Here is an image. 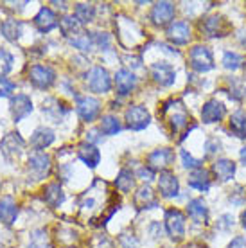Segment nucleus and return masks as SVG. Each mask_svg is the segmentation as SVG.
Wrapping results in <instances>:
<instances>
[{
    "label": "nucleus",
    "instance_id": "1",
    "mask_svg": "<svg viewBox=\"0 0 246 248\" xmlns=\"http://www.w3.org/2000/svg\"><path fill=\"white\" fill-rule=\"evenodd\" d=\"M158 113L162 115V119L166 121V124L169 126V131H171V135H178L180 131L187 128V124L191 121V115L187 112V108L182 101H176V99H171L164 103L162 108L158 110Z\"/></svg>",
    "mask_w": 246,
    "mask_h": 248
},
{
    "label": "nucleus",
    "instance_id": "2",
    "mask_svg": "<svg viewBox=\"0 0 246 248\" xmlns=\"http://www.w3.org/2000/svg\"><path fill=\"white\" fill-rule=\"evenodd\" d=\"M189 65L194 72L198 74H205L214 68V56L212 50L207 45H194L189 50Z\"/></svg>",
    "mask_w": 246,
    "mask_h": 248
},
{
    "label": "nucleus",
    "instance_id": "3",
    "mask_svg": "<svg viewBox=\"0 0 246 248\" xmlns=\"http://www.w3.org/2000/svg\"><path fill=\"white\" fill-rule=\"evenodd\" d=\"M166 230L167 236L171 237L174 243L184 239L185 236V214L180 209H169L166 212Z\"/></svg>",
    "mask_w": 246,
    "mask_h": 248
},
{
    "label": "nucleus",
    "instance_id": "4",
    "mask_svg": "<svg viewBox=\"0 0 246 248\" xmlns=\"http://www.w3.org/2000/svg\"><path fill=\"white\" fill-rule=\"evenodd\" d=\"M86 85L93 93H106L110 92L111 79L108 70L103 67H92L86 72Z\"/></svg>",
    "mask_w": 246,
    "mask_h": 248
},
{
    "label": "nucleus",
    "instance_id": "5",
    "mask_svg": "<svg viewBox=\"0 0 246 248\" xmlns=\"http://www.w3.org/2000/svg\"><path fill=\"white\" fill-rule=\"evenodd\" d=\"M124 119H126L128 128L133 131L146 130L149 126V123H151V115H149L148 108L140 105L129 106L128 110H126V113H124Z\"/></svg>",
    "mask_w": 246,
    "mask_h": 248
},
{
    "label": "nucleus",
    "instance_id": "6",
    "mask_svg": "<svg viewBox=\"0 0 246 248\" xmlns=\"http://www.w3.org/2000/svg\"><path fill=\"white\" fill-rule=\"evenodd\" d=\"M200 29L205 36L209 38H223L227 36V32L230 31V24L223 18L221 15H210V16H205L200 24Z\"/></svg>",
    "mask_w": 246,
    "mask_h": 248
},
{
    "label": "nucleus",
    "instance_id": "7",
    "mask_svg": "<svg viewBox=\"0 0 246 248\" xmlns=\"http://www.w3.org/2000/svg\"><path fill=\"white\" fill-rule=\"evenodd\" d=\"M29 81L36 88H42V90L52 87L56 81L54 68L49 67V65H32L29 68Z\"/></svg>",
    "mask_w": 246,
    "mask_h": 248
},
{
    "label": "nucleus",
    "instance_id": "8",
    "mask_svg": "<svg viewBox=\"0 0 246 248\" xmlns=\"http://www.w3.org/2000/svg\"><path fill=\"white\" fill-rule=\"evenodd\" d=\"M24 139L20 137V133L16 131H11V133H7L4 139H2V142H0V151H2V155L6 156L7 160H15V158H18L22 155V151H24Z\"/></svg>",
    "mask_w": 246,
    "mask_h": 248
},
{
    "label": "nucleus",
    "instance_id": "9",
    "mask_svg": "<svg viewBox=\"0 0 246 248\" xmlns=\"http://www.w3.org/2000/svg\"><path fill=\"white\" fill-rule=\"evenodd\" d=\"M151 78L160 87H171L176 79V70L169 62H156L151 65Z\"/></svg>",
    "mask_w": 246,
    "mask_h": 248
},
{
    "label": "nucleus",
    "instance_id": "10",
    "mask_svg": "<svg viewBox=\"0 0 246 248\" xmlns=\"http://www.w3.org/2000/svg\"><path fill=\"white\" fill-rule=\"evenodd\" d=\"M76 110H77V115H79L85 123H92V121H95V117L99 115V112H101V103H99L95 97L83 95V97L77 99Z\"/></svg>",
    "mask_w": 246,
    "mask_h": 248
},
{
    "label": "nucleus",
    "instance_id": "11",
    "mask_svg": "<svg viewBox=\"0 0 246 248\" xmlns=\"http://www.w3.org/2000/svg\"><path fill=\"white\" fill-rule=\"evenodd\" d=\"M27 168H29V173L34 176V180H40L43 176H47L50 169V156L43 151H36L29 156L27 160Z\"/></svg>",
    "mask_w": 246,
    "mask_h": 248
},
{
    "label": "nucleus",
    "instance_id": "12",
    "mask_svg": "<svg viewBox=\"0 0 246 248\" xmlns=\"http://www.w3.org/2000/svg\"><path fill=\"white\" fill-rule=\"evenodd\" d=\"M174 13H176V7L174 4L171 2H156L151 9V15H149V18L153 22L154 25H171L172 24V18H174Z\"/></svg>",
    "mask_w": 246,
    "mask_h": 248
},
{
    "label": "nucleus",
    "instance_id": "13",
    "mask_svg": "<svg viewBox=\"0 0 246 248\" xmlns=\"http://www.w3.org/2000/svg\"><path fill=\"white\" fill-rule=\"evenodd\" d=\"M167 40L174 45H185L191 40V25L184 20H176L167 27Z\"/></svg>",
    "mask_w": 246,
    "mask_h": 248
},
{
    "label": "nucleus",
    "instance_id": "14",
    "mask_svg": "<svg viewBox=\"0 0 246 248\" xmlns=\"http://www.w3.org/2000/svg\"><path fill=\"white\" fill-rule=\"evenodd\" d=\"M158 192L164 198H174L180 192V182L172 171H160L158 176Z\"/></svg>",
    "mask_w": 246,
    "mask_h": 248
},
{
    "label": "nucleus",
    "instance_id": "15",
    "mask_svg": "<svg viewBox=\"0 0 246 248\" xmlns=\"http://www.w3.org/2000/svg\"><path fill=\"white\" fill-rule=\"evenodd\" d=\"M227 113V108L221 101L217 99H209L201 108V121L205 124H214V123H221L223 117Z\"/></svg>",
    "mask_w": 246,
    "mask_h": 248
},
{
    "label": "nucleus",
    "instance_id": "16",
    "mask_svg": "<svg viewBox=\"0 0 246 248\" xmlns=\"http://www.w3.org/2000/svg\"><path fill=\"white\" fill-rule=\"evenodd\" d=\"M11 112L15 123H20L22 119H25L32 112V101L29 95L25 93H16L15 97H11Z\"/></svg>",
    "mask_w": 246,
    "mask_h": 248
},
{
    "label": "nucleus",
    "instance_id": "17",
    "mask_svg": "<svg viewBox=\"0 0 246 248\" xmlns=\"http://www.w3.org/2000/svg\"><path fill=\"white\" fill-rule=\"evenodd\" d=\"M174 160V153H172L169 148H160V149H154L153 153L148 155V168L154 169H162L166 171V168H169Z\"/></svg>",
    "mask_w": 246,
    "mask_h": 248
},
{
    "label": "nucleus",
    "instance_id": "18",
    "mask_svg": "<svg viewBox=\"0 0 246 248\" xmlns=\"http://www.w3.org/2000/svg\"><path fill=\"white\" fill-rule=\"evenodd\" d=\"M187 216L191 217L194 223L198 225H207L209 221V209L201 198H194L187 203Z\"/></svg>",
    "mask_w": 246,
    "mask_h": 248
},
{
    "label": "nucleus",
    "instance_id": "19",
    "mask_svg": "<svg viewBox=\"0 0 246 248\" xmlns=\"http://www.w3.org/2000/svg\"><path fill=\"white\" fill-rule=\"evenodd\" d=\"M135 87H137L135 74L131 70H128V68H119L117 74H115V88H117L119 95H128Z\"/></svg>",
    "mask_w": 246,
    "mask_h": 248
},
{
    "label": "nucleus",
    "instance_id": "20",
    "mask_svg": "<svg viewBox=\"0 0 246 248\" xmlns=\"http://www.w3.org/2000/svg\"><path fill=\"white\" fill-rule=\"evenodd\" d=\"M133 203H135L138 211H144V209H154L158 205V200H156L151 187L142 186L137 189L135 196H133Z\"/></svg>",
    "mask_w": 246,
    "mask_h": 248
},
{
    "label": "nucleus",
    "instance_id": "21",
    "mask_svg": "<svg viewBox=\"0 0 246 248\" xmlns=\"http://www.w3.org/2000/svg\"><path fill=\"white\" fill-rule=\"evenodd\" d=\"M212 174L217 182H228L235 174V162L230 158H219L212 164Z\"/></svg>",
    "mask_w": 246,
    "mask_h": 248
},
{
    "label": "nucleus",
    "instance_id": "22",
    "mask_svg": "<svg viewBox=\"0 0 246 248\" xmlns=\"http://www.w3.org/2000/svg\"><path fill=\"white\" fill-rule=\"evenodd\" d=\"M77 156L79 160L85 164L86 168H97V164L101 162V151L97 149V146H93L92 142H83L77 149Z\"/></svg>",
    "mask_w": 246,
    "mask_h": 248
},
{
    "label": "nucleus",
    "instance_id": "23",
    "mask_svg": "<svg viewBox=\"0 0 246 248\" xmlns=\"http://www.w3.org/2000/svg\"><path fill=\"white\" fill-rule=\"evenodd\" d=\"M34 25L38 27L40 32H50L58 25V18H56L54 11L50 7H42L34 16Z\"/></svg>",
    "mask_w": 246,
    "mask_h": 248
},
{
    "label": "nucleus",
    "instance_id": "24",
    "mask_svg": "<svg viewBox=\"0 0 246 248\" xmlns=\"http://www.w3.org/2000/svg\"><path fill=\"white\" fill-rule=\"evenodd\" d=\"M54 142V131L50 128H45V126H40L32 131L31 135V146L36 151H43L45 148H49L50 144Z\"/></svg>",
    "mask_w": 246,
    "mask_h": 248
},
{
    "label": "nucleus",
    "instance_id": "25",
    "mask_svg": "<svg viewBox=\"0 0 246 248\" xmlns=\"http://www.w3.org/2000/svg\"><path fill=\"white\" fill-rule=\"evenodd\" d=\"M16 214H18V207L11 196H4L0 200V223L13 225L16 219Z\"/></svg>",
    "mask_w": 246,
    "mask_h": 248
},
{
    "label": "nucleus",
    "instance_id": "26",
    "mask_svg": "<svg viewBox=\"0 0 246 248\" xmlns=\"http://www.w3.org/2000/svg\"><path fill=\"white\" fill-rule=\"evenodd\" d=\"M42 112H43V115H47L50 121L60 123V121L63 119V115L67 113V108H65V106H63L58 99H54V97H49V99L43 101Z\"/></svg>",
    "mask_w": 246,
    "mask_h": 248
},
{
    "label": "nucleus",
    "instance_id": "27",
    "mask_svg": "<svg viewBox=\"0 0 246 248\" xmlns=\"http://www.w3.org/2000/svg\"><path fill=\"white\" fill-rule=\"evenodd\" d=\"M187 184H189L192 189H196V191H209V189H210V174H209V171H205L203 168L191 171L189 178H187Z\"/></svg>",
    "mask_w": 246,
    "mask_h": 248
},
{
    "label": "nucleus",
    "instance_id": "28",
    "mask_svg": "<svg viewBox=\"0 0 246 248\" xmlns=\"http://www.w3.org/2000/svg\"><path fill=\"white\" fill-rule=\"evenodd\" d=\"M228 128L239 139L246 137V110H235L228 119Z\"/></svg>",
    "mask_w": 246,
    "mask_h": 248
},
{
    "label": "nucleus",
    "instance_id": "29",
    "mask_svg": "<svg viewBox=\"0 0 246 248\" xmlns=\"http://www.w3.org/2000/svg\"><path fill=\"white\" fill-rule=\"evenodd\" d=\"M0 32L7 42H16L22 34V22L16 18H7L0 24Z\"/></svg>",
    "mask_w": 246,
    "mask_h": 248
},
{
    "label": "nucleus",
    "instance_id": "30",
    "mask_svg": "<svg viewBox=\"0 0 246 248\" xmlns=\"http://www.w3.org/2000/svg\"><path fill=\"white\" fill-rule=\"evenodd\" d=\"M45 194H43V198H45V202H47V205L49 207H52V209H56V207H60L63 202V198H65V194H63V189L60 184H49V186L45 187Z\"/></svg>",
    "mask_w": 246,
    "mask_h": 248
},
{
    "label": "nucleus",
    "instance_id": "31",
    "mask_svg": "<svg viewBox=\"0 0 246 248\" xmlns=\"http://www.w3.org/2000/svg\"><path fill=\"white\" fill-rule=\"evenodd\" d=\"M135 186V176L129 169H121L117 174V180H115V187H117L121 192H129Z\"/></svg>",
    "mask_w": 246,
    "mask_h": 248
},
{
    "label": "nucleus",
    "instance_id": "32",
    "mask_svg": "<svg viewBox=\"0 0 246 248\" xmlns=\"http://www.w3.org/2000/svg\"><path fill=\"white\" fill-rule=\"evenodd\" d=\"M60 29H62V32L65 36H72V34H76V32L81 29V24L74 15H65V16L60 20Z\"/></svg>",
    "mask_w": 246,
    "mask_h": 248
},
{
    "label": "nucleus",
    "instance_id": "33",
    "mask_svg": "<svg viewBox=\"0 0 246 248\" xmlns=\"http://www.w3.org/2000/svg\"><path fill=\"white\" fill-rule=\"evenodd\" d=\"M121 121H119L115 115H105V117L101 119V131L105 133V135L111 137V135H117L119 131H121Z\"/></svg>",
    "mask_w": 246,
    "mask_h": 248
},
{
    "label": "nucleus",
    "instance_id": "34",
    "mask_svg": "<svg viewBox=\"0 0 246 248\" xmlns=\"http://www.w3.org/2000/svg\"><path fill=\"white\" fill-rule=\"evenodd\" d=\"M74 16L79 20V24H88L95 16V7L92 4H76Z\"/></svg>",
    "mask_w": 246,
    "mask_h": 248
},
{
    "label": "nucleus",
    "instance_id": "35",
    "mask_svg": "<svg viewBox=\"0 0 246 248\" xmlns=\"http://www.w3.org/2000/svg\"><path fill=\"white\" fill-rule=\"evenodd\" d=\"M223 67L227 68V70H237V68L243 67V56H241L239 52H234V50H227L225 54H223Z\"/></svg>",
    "mask_w": 246,
    "mask_h": 248
},
{
    "label": "nucleus",
    "instance_id": "36",
    "mask_svg": "<svg viewBox=\"0 0 246 248\" xmlns=\"http://www.w3.org/2000/svg\"><path fill=\"white\" fill-rule=\"evenodd\" d=\"M228 90H230V97L235 101H241L246 97L245 85H243L239 79H235V78H230V79H228Z\"/></svg>",
    "mask_w": 246,
    "mask_h": 248
},
{
    "label": "nucleus",
    "instance_id": "37",
    "mask_svg": "<svg viewBox=\"0 0 246 248\" xmlns=\"http://www.w3.org/2000/svg\"><path fill=\"white\" fill-rule=\"evenodd\" d=\"M47 245H49L47 232L43 229L34 230L31 234V239H29V248H47Z\"/></svg>",
    "mask_w": 246,
    "mask_h": 248
},
{
    "label": "nucleus",
    "instance_id": "38",
    "mask_svg": "<svg viewBox=\"0 0 246 248\" xmlns=\"http://www.w3.org/2000/svg\"><path fill=\"white\" fill-rule=\"evenodd\" d=\"M13 63H15V60H13L11 52H7L6 49H0V78H4L11 72Z\"/></svg>",
    "mask_w": 246,
    "mask_h": 248
},
{
    "label": "nucleus",
    "instance_id": "39",
    "mask_svg": "<svg viewBox=\"0 0 246 248\" xmlns=\"http://www.w3.org/2000/svg\"><path fill=\"white\" fill-rule=\"evenodd\" d=\"M70 44L74 45L76 49L83 50V52H88L90 50V47L93 45L92 38L88 36V34H77V36H74L72 40H70Z\"/></svg>",
    "mask_w": 246,
    "mask_h": 248
},
{
    "label": "nucleus",
    "instance_id": "40",
    "mask_svg": "<svg viewBox=\"0 0 246 248\" xmlns=\"http://www.w3.org/2000/svg\"><path fill=\"white\" fill-rule=\"evenodd\" d=\"M182 162H184V168L185 169H191V171H194V169H200L201 168V160H198V158H194V156L191 155V153H187L185 149H182Z\"/></svg>",
    "mask_w": 246,
    "mask_h": 248
},
{
    "label": "nucleus",
    "instance_id": "41",
    "mask_svg": "<svg viewBox=\"0 0 246 248\" xmlns=\"http://www.w3.org/2000/svg\"><path fill=\"white\" fill-rule=\"evenodd\" d=\"M15 88H16V85L13 81H9L7 78H0V97H11Z\"/></svg>",
    "mask_w": 246,
    "mask_h": 248
},
{
    "label": "nucleus",
    "instance_id": "42",
    "mask_svg": "<svg viewBox=\"0 0 246 248\" xmlns=\"http://www.w3.org/2000/svg\"><path fill=\"white\" fill-rule=\"evenodd\" d=\"M90 38H92V42L97 47H103V49H108V45H110V36L106 34V32H90Z\"/></svg>",
    "mask_w": 246,
    "mask_h": 248
},
{
    "label": "nucleus",
    "instance_id": "43",
    "mask_svg": "<svg viewBox=\"0 0 246 248\" xmlns=\"http://www.w3.org/2000/svg\"><path fill=\"white\" fill-rule=\"evenodd\" d=\"M121 245H123L124 248H137L138 247V239H137L133 234L129 236V234H123L121 236Z\"/></svg>",
    "mask_w": 246,
    "mask_h": 248
},
{
    "label": "nucleus",
    "instance_id": "44",
    "mask_svg": "<svg viewBox=\"0 0 246 248\" xmlns=\"http://www.w3.org/2000/svg\"><path fill=\"white\" fill-rule=\"evenodd\" d=\"M137 174H138V178L144 182H151L154 178V171L151 168H148V166H142V168L137 171Z\"/></svg>",
    "mask_w": 246,
    "mask_h": 248
},
{
    "label": "nucleus",
    "instance_id": "45",
    "mask_svg": "<svg viewBox=\"0 0 246 248\" xmlns=\"http://www.w3.org/2000/svg\"><path fill=\"white\" fill-rule=\"evenodd\" d=\"M234 225V216L232 214H223L221 217H219V221H217V227L219 229H230Z\"/></svg>",
    "mask_w": 246,
    "mask_h": 248
},
{
    "label": "nucleus",
    "instance_id": "46",
    "mask_svg": "<svg viewBox=\"0 0 246 248\" xmlns=\"http://www.w3.org/2000/svg\"><path fill=\"white\" fill-rule=\"evenodd\" d=\"M219 148H221V144H219L217 139H209L207 144H205V149H207L209 155H212V153H215V151H219Z\"/></svg>",
    "mask_w": 246,
    "mask_h": 248
},
{
    "label": "nucleus",
    "instance_id": "47",
    "mask_svg": "<svg viewBox=\"0 0 246 248\" xmlns=\"http://www.w3.org/2000/svg\"><path fill=\"white\" fill-rule=\"evenodd\" d=\"M227 248H246V239L243 236H237L234 237L232 241L228 243V247Z\"/></svg>",
    "mask_w": 246,
    "mask_h": 248
},
{
    "label": "nucleus",
    "instance_id": "48",
    "mask_svg": "<svg viewBox=\"0 0 246 248\" xmlns=\"http://www.w3.org/2000/svg\"><path fill=\"white\" fill-rule=\"evenodd\" d=\"M151 230H153V237H162V227L160 223H151Z\"/></svg>",
    "mask_w": 246,
    "mask_h": 248
},
{
    "label": "nucleus",
    "instance_id": "49",
    "mask_svg": "<svg viewBox=\"0 0 246 248\" xmlns=\"http://www.w3.org/2000/svg\"><path fill=\"white\" fill-rule=\"evenodd\" d=\"M239 42H241V45L243 47H246V27L241 31V34H239Z\"/></svg>",
    "mask_w": 246,
    "mask_h": 248
},
{
    "label": "nucleus",
    "instance_id": "50",
    "mask_svg": "<svg viewBox=\"0 0 246 248\" xmlns=\"http://www.w3.org/2000/svg\"><path fill=\"white\" fill-rule=\"evenodd\" d=\"M239 158H241V162H243V166L246 168V146L243 149H241V153H239Z\"/></svg>",
    "mask_w": 246,
    "mask_h": 248
},
{
    "label": "nucleus",
    "instance_id": "51",
    "mask_svg": "<svg viewBox=\"0 0 246 248\" xmlns=\"http://www.w3.org/2000/svg\"><path fill=\"white\" fill-rule=\"evenodd\" d=\"M184 248H207L203 245H200V243H189V245H185Z\"/></svg>",
    "mask_w": 246,
    "mask_h": 248
},
{
    "label": "nucleus",
    "instance_id": "52",
    "mask_svg": "<svg viewBox=\"0 0 246 248\" xmlns=\"http://www.w3.org/2000/svg\"><path fill=\"white\" fill-rule=\"evenodd\" d=\"M241 225H243V229H246V209L241 214Z\"/></svg>",
    "mask_w": 246,
    "mask_h": 248
},
{
    "label": "nucleus",
    "instance_id": "53",
    "mask_svg": "<svg viewBox=\"0 0 246 248\" xmlns=\"http://www.w3.org/2000/svg\"><path fill=\"white\" fill-rule=\"evenodd\" d=\"M243 70H245V81H246V65L243 67Z\"/></svg>",
    "mask_w": 246,
    "mask_h": 248
}]
</instances>
